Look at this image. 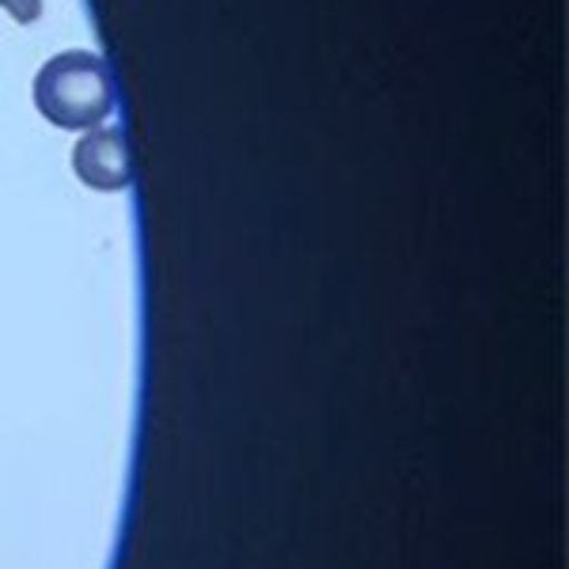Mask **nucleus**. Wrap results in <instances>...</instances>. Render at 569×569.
<instances>
[{"mask_svg":"<svg viewBox=\"0 0 569 569\" xmlns=\"http://www.w3.org/2000/svg\"><path fill=\"white\" fill-rule=\"evenodd\" d=\"M34 107L58 130H96L114 110L110 69L91 50L53 53L34 77Z\"/></svg>","mask_w":569,"mask_h":569,"instance_id":"1","label":"nucleus"},{"mask_svg":"<svg viewBox=\"0 0 569 569\" xmlns=\"http://www.w3.org/2000/svg\"><path fill=\"white\" fill-rule=\"evenodd\" d=\"M72 171L77 179L91 190H126L133 182V152H130V137L122 126H96L84 130V137L72 149Z\"/></svg>","mask_w":569,"mask_h":569,"instance_id":"2","label":"nucleus"},{"mask_svg":"<svg viewBox=\"0 0 569 569\" xmlns=\"http://www.w3.org/2000/svg\"><path fill=\"white\" fill-rule=\"evenodd\" d=\"M0 8H4L16 23H34L42 16V0H0Z\"/></svg>","mask_w":569,"mask_h":569,"instance_id":"3","label":"nucleus"}]
</instances>
